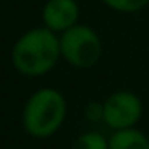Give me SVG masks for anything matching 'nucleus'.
Returning a JSON list of instances; mask_svg holds the SVG:
<instances>
[{
	"mask_svg": "<svg viewBox=\"0 0 149 149\" xmlns=\"http://www.w3.org/2000/svg\"><path fill=\"white\" fill-rule=\"evenodd\" d=\"M59 35L43 24L24 31L12 45L10 61L17 73L38 78L50 73L61 59Z\"/></svg>",
	"mask_w": 149,
	"mask_h": 149,
	"instance_id": "f257e3e1",
	"label": "nucleus"
},
{
	"mask_svg": "<svg viewBox=\"0 0 149 149\" xmlns=\"http://www.w3.org/2000/svg\"><path fill=\"white\" fill-rule=\"evenodd\" d=\"M66 114L68 102L64 95L54 87H42L26 99L21 121L24 132L30 137L49 139L59 132Z\"/></svg>",
	"mask_w": 149,
	"mask_h": 149,
	"instance_id": "f03ea898",
	"label": "nucleus"
},
{
	"mask_svg": "<svg viewBox=\"0 0 149 149\" xmlns=\"http://www.w3.org/2000/svg\"><path fill=\"white\" fill-rule=\"evenodd\" d=\"M61 56L63 59L76 70H87L99 63L102 57V40L99 33L87 24H74L59 35Z\"/></svg>",
	"mask_w": 149,
	"mask_h": 149,
	"instance_id": "7ed1b4c3",
	"label": "nucleus"
},
{
	"mask_svg": "<svg viewBox=\"0 0 149 149\" xmlns=\"http://www.w3.org/2000/svg\"><path fill=\"white\" fill-rule=\"evenodd\" d=\"M104 116L102 121L114 130L132 128L142 118L144 106L137 94L130 90H118L111 94L104 102Z\"/></svg>",
	"mask_w": 149,
	"mask_h": 149,
	"instance_id": "20e7f679",
	"label": "nucleus"
},
{
	"mask_svg": "<svg viewBox=\"0 0 149 149\" xmlns=\"http://www.w3.org/2000/svg\"><path fill=\"white\" fill-rule=\"evenodd\" d=\"M80 5L76 0H47L42 7V24L61 35L78 24Z\"/></svg>",
	"mask_w": 149,
	"mask_h": 149,
	"instance_id": "39448f33",
	"label": "nucleus"
},
{
	"mask_svg": "<svg viewBox=\"0 0 149 149\" xmlns=\"http://www.w3.org/2000/svg\"><path fill=\"white\" fill-rule=\"evenodd\" d=\"M109 149H149V137L135 127L114 130L109 135Z\"/></svg>",
	"mask_w": 149,
	"mask_h": 149,
	"instance_id": "423d86ee",
	"label": "nucleus"
},
{
	"mask_svg": "<svg viewBox=\"0 0 149 149\" xmlns=\"http://www.w3.org/2000/svg\"><path fill=\"white\" fill-rule=\"evenodd\" d=\"M71 149H109V139L97 130H87L74 139Z\"/></svg>",
	"mask_w": 149,
	"mask_h": 149,
	"instance_id": "0eeeda50",
	"label": "nucleus"
},
{
	"mask_svg": "<svg viewBox=\"0 0 149 149\" xmlns=\"http://www.w3.org/2000/svg\"><path fill=\"white\" fill-rule=\"evenodd\" d=\"M108 9L120 14H134L149 5V0H101Z\"/></svg>",
	"mask_w": 149,
	"mask_h": 149,
	"instance_id": "6e6552de",
	"label": "nucleus"
},
{
	"mask_svg": "<svg viewBox=\"0 0 149 149\" xmlns=\"http://www.w3.org/2000/svg\"><path fill=\"white\" fill-rule=\"evenodd\" d=\"M102 116H104V104L102 102L92 101L85 106V118L88 121H94V123L102 121Z\"/></svg>",
	"mask_w": 149,
	"mask_h": 149,
	"instance_id": "1a4fd4ad",
	"label": "nucleus"
}]
</instances>
